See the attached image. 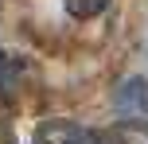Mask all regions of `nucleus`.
<instances>
[{"label": "nucleus", "mask_w": 148, "mask_h": 144, "mask_svg": "<svg viewBox=\"0 0 148 144\" xmlns=\"http://www.w3.org/2000/svg\"><path fill=\"white\" fill-rule=\"evenodd\" d=\"M113 105H117V117L125 125H148V82L140 74L125 78V82L117 86Z\"/></svg>", "instance_id": "1"}, {"label": "nucleus", "mask_w": 148, "mask_h": 144, "mask_svg": "<svg viewBox=\"0 0 148 144\" xmlns=\"http://www.w3.org/2000/svg\"><path fill=\"white\" fill-rule=\"evenodd\" d=\"M35 144H101V136L66 121V117H51V121H39Z\"/></svg>", "instance_id": "2"}, {"label": "nucleus", "mask_w": 148, "mask_h": 144, "mask_svg": "<svg viewBox=\"0 0 148 144\" xmlns=\"http://www.w3.org/2000/svg\"><path fill=\"white\" fill-rule=\"evenodd\" d=\"M23 74H27V62L12 51H0V101H12L20 93Z\"/></svg>", "instance_id": "3"}, {"label": "nucleus", "mask_w": 148, "mask_h": 144, "mask_svg": "<svg viewBox=\"0 0 148 144\" xmlns=\"http://www.w3.org/2000/svg\"><path fill=\"white\" fill-rule=\"evenodd\" d=\"M62 4H66V12L74 20H94V16H101L109 8V0H62Z\"/></svg>", "instance_id": "4"}]
</instances>
